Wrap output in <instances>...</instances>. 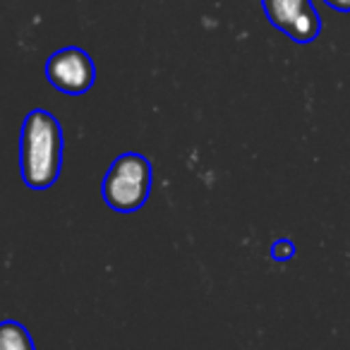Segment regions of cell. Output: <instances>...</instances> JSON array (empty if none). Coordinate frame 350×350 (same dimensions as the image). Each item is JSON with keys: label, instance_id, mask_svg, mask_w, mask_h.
I'll return each instance as SVG.
<instances>
[{"label": "cell", "instance_id": "3", "mask_svg": "<svg viewBox=\"0 0 350 350\" xmlns=\"http://www.w3.org/2000/svg\"><path fill=\"white\" fill-rule=\"evenodd\" d=\"M46 79L53 89L68 96H82L96 82V65L79 46H65L46 60Z\"/></svg>", "mask_w": 350, "mask_h": 350}, {"label": "cell", "instance_id": "5", "mask_svg": "<svg viewBox=\"0 0 350 350\" xmlns=\"http://www.w3.org/2000/svg\"><path fill=\"white\" fill-rule=\"evenodd\" d=\"M0 350H36L29 329L17 319L0 321Z\"/></svg>", "mask_w": 350, "mask_h": 350}, {"label": "cell", "instance_id": "7", "mask_svg": "<svg viewBox=\"0 0 350 350\" xmlns=\"http://www.w3.org/2000/svg\"><path fill=\"white\" fill-rule=\"evenodd\" d=\"M324 3L338 12H350V0H324Z\"/></svg>", "mask_w": 350, "mask_h": 350}, {"label": "cell", "instance_id": "2", "mask_svg": "<svg viewBox=\"0 0 350 350\" xmlns=\"http://www.w3.org/2000/svg\"><path fill=\"white\" fill-rule=\"evenodd\" d=\"M154 185V168L139 151H125L108 165L101 183V195L108 209L135 214L146 204Z\"/></svg>", "mask_w": 350, "mask_h": 350}, {"label": "cell", "instance_id": "6", "mask_svg": "<svg viewBox=\"0 0 350 350\" xmlns=\"http://www.w3.org/2000/svg\"><path fill=\"white\" fill-rule=\"evenodd\" d=\"M293 257H295V245H293L291 240L281 238L271 245V259L273 262H288V259H293Z\"/></svg>", "mask_w": 350, "mask_h": 350}, {"label": "cell", "instance_id": "1", "mask_svg": "<svg viewBox=\"0 0 350 350\" xmlns=\"http://www.w3.org/2000/svg\"><path fill=\"white\" fill-rule=\"evenodd\" d=\"M63 149L65 137L58 118L44 108H31L20 132V173L29 190L41 192L58 183Z\"/></svg>", "mask_w": 350, "mask_h": 350}, {"label": "cell", "instance_id": "4", "mask_svg": "<svg viewBox=\"0 0 350 350\" xmlns=\"http://www.w3.org/2000/svg\"><path fill=\"white\" fill-rule=\"evenodd\" d=\"M264 15L295 44H312L321 34V17L312 0H262Z\"/></svg>", "mask_w": 350, "mask_h": 350}]
</instances>
